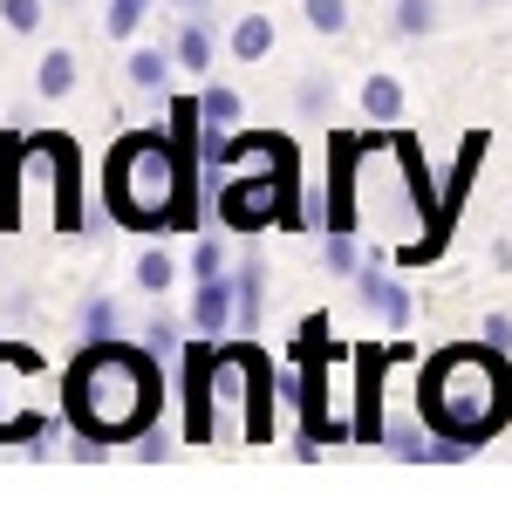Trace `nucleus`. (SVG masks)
<instances>
[{
  "instance_id": "obj_7",
  "label": "nucleus",
  "mask_w": 512,
  "mask_h": 512,
  "mask_svg": "<svg viewBox=\"0 0 512 512\" xmlns=\"http://www.w3.org/2000/svg\"><path fill=\"white\" fill-rule=\"evenodd\" d=\"M308 28H321V35H342V28H349V7H342V0H308Z\"/></svg>"
},
{
  "instance_id": "obj_5",
  "label": "nucleus",
  "mask_w": 512,
  "mask_h": 512,
  "mask_svg": "<svg viewBox=\"0 0 512 512\" xmlns=\"http://www.w3.org/2000/svg\"><path fill=\"white\" fill-rule=\"evenodd\" d=\"M233 48H239V62H260V55L274 48V28H267L260 14H246V21H239V35H233Z\"/></svg>"
},
{
  "instance_id": "obj_3",
  "label": "nucleus",
  "mask_w": 512,
  "mask_h": 512,
  "mask_svg": "<svg viewBox=\"0 0 512 512\" xmlns=\"http://www.w3.org/2000/svg\"><path fill=\"white\" fill-rule=\"evenodd\" d=\"M171 185H178V178H171V158H164L158 144H137V151L117 158V198H123L130 219H158Z\"/></svg>"
},
{
  "instance_id": "obj_8",
  "label": "nucleus",
  "mask_w": 512,
  "mask_h": 512,
  "mask_svg": "<svg viewBox=\"0 0 512 512\" xmlns=\"http://www.w3.org/2000/svg\"><path fill=\"white\" fill-rule=\"evenodd\" d=\"M137 287L164 294V287H171V260H164V253H144V260H137Z\"/></svg>"
},
{
  "instance_id": "obj_9",
  "label": "nucleus",
  "mask_w": 512,
  "mask_h": 512,
  "mask_svg": "<svg viewBox=\"0 0 512 512\" xmlns=\"http://www.w3.org/2000/svg\"><path fill=\"white\" fill-rule=\"evenodd\" d=\"M396 28L403 35H424L431 28V0H396Z\"/></svg>"
},
{
  "instance_id": "obj_2",
  "label": "nucleus",
  "mask_w": 512,
  "mask_h": 512,
  "mask_svg": "<svg viewBox=\"0 0 512 512\" xmlns=\"http://www.w3.org/2000/svg\"><path fill=\"white\" fill-rule=\"evenodd\" d=\"M424 410H437V417L458 424V431H492V424L506 417V376L485 369L478 355H451V362L437 369V383L424 390Z\"/></svg>"
},
{
  "instance_id": "obj_1",
  "label": "nucleus",
  "mask_w": 512,
  "mask_h": 512,
  "mask_svg": "<svg viewBox=\"0 0 512 512\" xmlns=\"http://www.w3.org/2000/svg\"><path fill=\"white\" fill-rule=\"evenodd\" d=\"M82 417L96 424V431H130V424H144V410H151V369L137 362V355H96L89 369H82Z\"/></svg>"
},
{
  "instance_id": "obj_10",
  "label": "nucleus",
  "mask_w": 512,
  "mask_h": 512,
  "mask_svg": "<svg viewBox=\"0 0 512 512\" xmlns=\"http://www.w3.org/2000/svg\"><path fill=\"white\" fill-rule=\"evenodd\" d=\"M130 82H137V89H151V82H164V55H151V48H144V55L130 62Z\"/></svg>"
},
{
  "instance_id": "obj_4",
  "label": "nucleus",
  "mask_w": 512,
  "mask_h": 512,
  "mask_svg": "<svg viewBox=\"0 0 512 512\" xmlns=\"http://www.w3.org/2000/svg\"><path fill=\"white\" fill-rule=\"evenodd\" d=\"M35 89H41V96H69V89H76V55H69V48H55V55H41V69H35Z\"/></svg>"
},
{
  "instance_id": "obj_11",
  "label": "nucleus",
  "mask_w": 512,
  "mask_h": 512,
  "mask_svg": "<svg viewBox=\"0 0 512 512\" xmlns=\"http://www.w3.org/2000/svg\"><path fill=\"white\" fill-rule=\"evenodd\" d=\"M0 14H7V28H21V35H28V28L41 21V0H7Z\"/></svg>"
},
{
  "instance_id": "obj_6",
  "label": "nucleus",
  "mask_w": 512,
  "mask_h": 512,
  "mask_svg": "<svg viewBox=\"0 0 512 512\" xmlns=\"http://www.w3.org/2000/svg\"><path fill=\"white\" fill-rule=\"evenodd\" d=\"M396 103H403V96H396V82H390V76H369V82H362V110H369V117L390 123V117H396Z\"/></svg>"
}]
</instances>
